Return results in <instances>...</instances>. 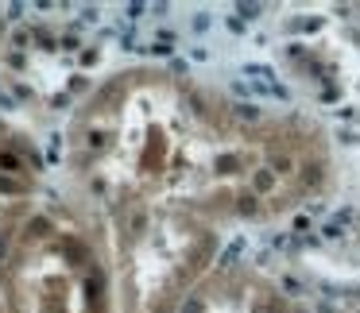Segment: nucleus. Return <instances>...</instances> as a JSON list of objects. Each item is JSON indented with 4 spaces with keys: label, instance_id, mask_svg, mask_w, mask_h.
<instances>
[{
    "label": "nucleus",
    "instance_id": "3",
    "mask_svg": "<svg viewBox=\"0 0 360 313\" xmlns=\"http://www.w3.org/2000/svg\"><path fill=\"white\" fill-rule=\"evenodd\" d=\"M12 313H117L112 267L82 205L35 197L8 251Z\"/></svg>",
    "mask_w": 360,
    "mask_h": 313
},
{
    "label": "nucleus",
    "instance_id": "2",
    "mask_svg": "<svg viewBox=\"0 0 360 313\" xmlns=\"http://www.w3.org/2000/svg\"><path fill=\"white\" fill-rule=\"evenodd\" d=\"M112 267L117 313H179L217 271L221 228L174 209H117L89 217Z\"/></svg>",
    "mask_w": 360,
    "mask_h": 313
},
{
    "label": "nucleus",
    "instance_id": "6",
    "mask_svg": "<svg viewBox=\"0 0 360 313\" xmlns=\"http://www.w3.org/2000/svg\"><path fill=\"white\" fill-rule=\"evenodd\" d=\"M352 313H360V305H356V309H352Z\"/></svg>",
    "mask_w": 360,
    "mask_h": 313
},
{
    "label": "nucleus",
    "instance_id": "4",
    "mask_svg": "<svg viewBox=\"0 0 360 313\" xmlns=\"http://www.w3.org/2000/svg\"><path fill=\"white\" fill-rule=\"evenodd\" d=\"M179 313H310L295 294L279 286L271 274L248 263L217 267Z\"/></svg>",
    "mask_w": 360,
    "mask_h": 313
},
{
    "label": "nucleus",
    "instance_id": "5",
    "mask_svg": "<svg viewBox=\"0 0 360 313\" xmlns=\"http://www.w3.org/2000/svg\"><path fill=\"white\" fill-rule=\"evenodd\" d=\"M32 205H35V166L27 163L20 140L0 132V313H12L8 251Z\"/></svg>",
    "mask_w": 360,
    "mask_h": 313
},
{
    "label": "nucleus",
    "instance_id": "1",
    "mask_svg": "<svg viewBox=\"0 0 360 313\" xmlns=\"http://www.w3.org/2000/svg\"><path fill=\"white\" fill-rule=\"evenodd\" d=\"M63 151L86 217L174 209L221 232L279 220L333 182V151L314 120L252 109L155 66L101 81Z\"/></svg>",
    "mask_w": 360,
    "mask_h": 313
}]
</instances>
